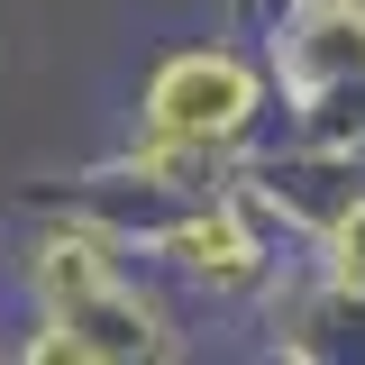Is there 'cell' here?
<instances>
[{
  "label": "cell",
  "instance_id": "cell-1",
  "mask_svg": "<svg viewBox=\"0 0 365 365\" xmlns=\"http://www.w3.org/2000/svg\"><path fill=\"white\" fill-rule=\"evenodd\" d=\"M247 119V73L228 64V55H182L165 64V83H155V128L174 137H220Z\"/></svg>",
  "mask_w": 365,
  "mask_h": 365
},
{
  "label": "cell",
  "instance_id": "cell-2",
  "mask_svg": "<svg viewBox=\"0 0 365 365\" xmlns=\"http://www.w3.org/2000/svg\"><path fill=\"white\" fill-rule=\"evenodd\" d=\"M182 256L210 274H247V237H237V220H201V228H182Z\"/></svg>",
  "mask_w": 365,
  "mask_h": 365
},
{
  "label": "cell",
  "instance_id": "cell-3",
  "mask_svg": "<svg viewBox=\"0 0 365 365\" xmlns=\"http://www.w3.org/2000/svg\"><path fill=\"white\" fill-rule=\"evenodd\" d=\"M338 265H347V283H365V210H347V228H338Z\"/></svg>",
  "mask_w": 365,
  "mask_h": 365
}]
</instances>
